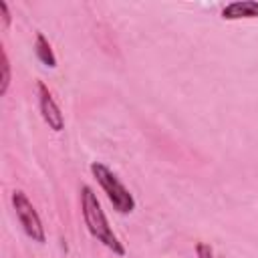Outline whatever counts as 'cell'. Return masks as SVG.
<instances>
[{"label": "cell", "mask_w": 258, "mask_h": 258, "mask_svg": "<svg viewBox=\"0 0 258 258\" xmlns=\"http://www.w3.org/2000/svg\"><path fill=\"white\" fill-rule=\"evenodd\" d=\"M81 214H83L89 234L97 242H101L105 248H109L115 256H125V246L117 238V234L111 230L109 220H107L91 185H81Z\"/></svg>", "instance_id": "cell-1"}, {"label": "cell", "mask_w": 258, "mask_h": 258, "mask_svg": "<svg viewBox=\"0 0 258 258\" xmlns=\"http://www.w3.org/2000/svg\"><path fill=\"white\" fill-rule=\"evenodd\" d=\"M91 173L97 179V183L103 187L107 200L111 202L113 210L119 214H131L135 210V198L133 194L121 183V179L101 161H93L91 163Z\"/></svg>", "instance_id": "cell-2"}, {"label": "cell", "mask_w": 258, "mask_h": 258, "mask_svg": "<svg viewBox=\"0 0 258 258\" xmlns=\"http://www.w3.org/2000/svg\"><path fill=\"white\" fill-rule=\"evenodd\" d=\"M12 206H14L16 218H18V222H20L24 234H26L32 242L44 244V242H46V234H44L42 220H40L36 208L32 206V202L28 200V196H26L22 189H14V191H12Z\"/></svg>", "instance_id": "cell-3"}, {"label": "cell", "mask_w": 258, "mask_h": 258, "mask_svg": "<svg viewBox=\"0 0 258 258\" xmlns=\"http://www.w3.org/2000/svg\"><path fill=\"white\" fill-rule=\"evenodd\" d=\"M36 91H38V109H40V115H42L44 123L56 133L62 131L64 129V117H62V111H60L58 103L54 101L50 89L42 81H38Z\"/></svg>", "instance_id": "cell-4"}, {"label": "cell", "mask_w": 258, "mask_h": 258, "mask_svg": "<svg viewBox=\"0 0 258 258\" xmlns=\"http://www.w3.org/2000/svg\"><path fill=\"white\" fill-rule=\"evenodd\" d=\"M224 20H242V18H258V2L256 0H236L222 8Z\"/></svg>", "instance_id": "cell-5"}, {"label": "cell", "mask_w": 258, "mask_h": 258, "mask_svg": "<svg viewBox=\"0 0 258 258\" xmlns=\"http://www.w3.org/2000/svg\"><path fill=\"white\" fill-rule=\"evenodd\" d=\"M34 52L38 56V60L48 67V69H54L56 67V56H54V50L48 42V38L42 34V32H36V38H34Z\"/></svg>", "instance_id": "cell-6"}, {"label": "cell", "mask_w": 258, "mask_h": 258, "mask_svg": "<svg viewBox=\"0 0 258 258\" xmlns=\"http://www.w3.org/2000/svg\"><path fill=\"white\" fill-rule=\"evenodd\" d=\"M0 54H2V85H0V95H6V91H8V85H10V58H8V54H6V48L2 46V50H0Z\"/></svg>", "instance_id": "cell-7"}, {"label": "cell", "mask_w": 258, "mask_h": 258, "mask_svg": "<svg viewBox=\"0 0 258 258\" xmlns=\"http://www.w3.org/2000/svg\"><path fill=\"white\" fill-rule=\"evenodd\" d=\"M196 254H198V258H214V250L208 242H198L196 244Z\"/></svg>", "instance_id": "cell-8"}, {"label": "cell", "mask_w": 258, "mask_h": 258, "mask_svg": "<svg viewBox=\"0 0 258 258\" xmlns=\"http://www.w3.org/2000/svg\"><path fill=\"white\" fill-rule=\"evenodd\" d=\"M0 14H2V26H4V28H8V26H10V22H12V14H10L8 4H6L4 0H0Z\"/></svg>", "instance_id": "cell-9"}]
</instances>
